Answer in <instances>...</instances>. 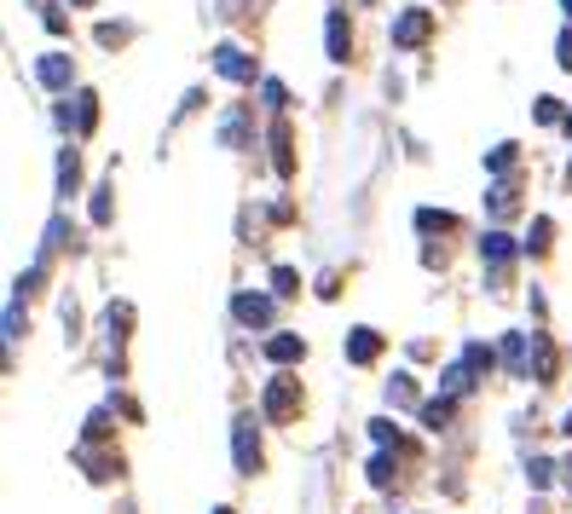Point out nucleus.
<instances>
[{
  "mask_svg": "<svg viewBox=\"0 0 572 514\" xmlns=\"http://www.w3.org/2000/svg\"><path fill=\"white\" fill-rule=\"evenodd\" d=\"M214 70H220L226 81H254V58L243 53V46H214Z\"/></svg>",
  "mask_w": 572,
  "mask_h": 514,
  "instance_id": "1",
  "label": "nucleus"
},
{
  "mask_svg": "<svg viewBox=\"0 0 572 514\" xmlns=\"http://www.w3.org/2000/svg\"><path fill=\"white\" fill-rule=\"evenodd\" d=\"M428 29H434L428 12H405V18L394 23V46H422V41H428Z\"/></svg>",
  "mask_w": 572,
  "mask_h": 514,
  "instance_id": "2",
  "label": "nucleus"
},
{
  "mask_svg": "<svg viewBox=\"0 0 572 514\" xmlns=\"http://www.w3.org/2000/svg\"><path fill=\"white\" fill-rule=\"evenodd\" d=\"M254 462H261V445H254V416H237V468L254 474Z\"/></svg>",
  "mask_w": 572,
  "mask_h": 514,
  "instance_id": "3",
  "label": "nucleus"
},
{
  "mask_svg": "<svg viewBox=\"0 0 572 514\" xmlns=\"http://www.w3.org/2000/svg\"><path fill=\"white\" fill-rule=\"evenodd\" d=\"M289 410H295V382H289V376H278V382L266 387V416L278 422V416H289Z\"/></svg>",
  "mask_w": 572,
  "mask_h": 514,
  "instance_id": "4",
  "label": "nucleus"
},
{
  "mask_svg": "<svg viewBox=\"0 0 572 514\" xmlns=\"http://www.w3.org/2000/svg\"><path fill=\"white\" fill-rule=\"evenodd\" d=\"M376 352H382V336H376V329H352L347 336V359L352 364H370Z\"/></svg>",
  "mask_w": 572,
  "mask_h": 514,
  "instance_id": "5",
  "label": "nucleus"
},
{
  "mask_svg": "<svg viewBox=\"0 0 572 514\" xmlns=\"http://www.w3.org/2000/svg\"><path fill=\"white\" fill-rule=\"evenodd\" d=\"M231 312H237L243 324H254V329H261L266 318H272V301H266V295H237V301H231Z\"/></svg>",
  "mask_w": 572,
  "mask_h": 514,
  "instance_id": "6",
  "label": "nucleus"
},
{
  "mask_svg": "<svg viewBox=\"0 0 572 514\" xmlns=\"http://www.w3.org/2000/svg\"><path fill=\"white\" fill-rule=\"evenodd\" d=\"M480 254H485L492 266L515 261V243H509V231H485V237H480Z\"/></svg>",
  "mask_w": 572,
  "mask_h": 514,
  "instance_id": "7",
  "label": "nucleus"
},
{
  "mask_svg": "<svg viewBox=\"0 0 572 514\" xmlns=\"http://www.w3.org/2000/svg\"><path fill=\"white\" fill-rule=\"evenodd\" d=\"M35 76H41L46 87H70V58H64V53H46V58H41V70H35Z\"/></svg>",
  "mask_w": 572,
  "mask_h": 514,
  "instance_id": "8",
  "label": "nucleus"
},
{
  "mask_svg": "<svg viewBox=\"0 0 572 514\" xmlns=\"http://www.w3.org/2000/svg\"><path fill=\"white\" fill-rule=\"evenodd\" d=\"M266 359H272V364H295L301 359V336H272V341H266Z\"/></svg>",
  "mask_w": 572,
  "mask_h": 514,
  "instance_id": "9",
  "label": "nucleus"
},
{
  "mask_svg": "<svg viewBox=\"0 0 572 514\" xmlns=\"http://www.w3.org/2000/svg\"><path fill=\"white\" fill-rule=\"evenodd\" d=\"M347 12H330V58H347Z\"/></svg>",
  "mask_w": 572,
  "mask_h": 514,
  "instance_id": "10",
  "label": "nucleus"
},
{
  "mask_svg": "<svg viewBox=\"0 0 572 514\" xmlns=\"http://www.w3.org/2000/svg\"><path fill=\"white\" fill-rule=\"evenodd\" d=\"M417 226H422V231H452V226H457V214H445V208H422Z\"/></svg>",
  "mask_w": 572,
  "mask_h": 514,
  "instance_id": "11",
  "label": "nucleus"
},
{
  "mask_svg": "<svg viewBox=\"0 0 572 514\" xmlns=\"http://www.w3.org/2000/svg\"><path fill=\"white\" fill-rule=\"evenodd\" d=\"M93 121H99V104H93V93H81L76 99V133H93Z\"/></svg>",
  "mask_w": 572,
  "mask_h": 514,
  "instance_id": "12",
  "label": "nucleus"
},
{
  "mask_svg": "<svg viewBox=\"0 0 572 514\" xmlns=\"http://www.w3.org/2000/svg\"><path fill=\"white\" fill-rule=\"evenodd\" d=\"M422 422H428L434 434H440V427L452 422V399H434V405H422Z\"/></svg>",
  "mask_w": 572,
  "mask_h": 514,
  "instance_id": "13",
  "label": "nucleus"
},
{
  "mask_svg": "<svg viewBox=\"0 0 572 514\" xmlns=\"http://www.w3.org/2000/svg\"><path fill=\"white\" fill-rule=\"evenodd\" d=\"M550 231H555L550 220H538V226H532V237H526V249H532V254H543V249H550Z\"/></svg>",
  "mask_w": 572,
  "mask_h": 514,
  "instance_id": "14",
  "label": "nucleus"
},
{
  "mask_svg": "<svg viewBox=\"0 0 572 514\" xmlns=\"http://www.w3.org/2000/svg\"><path fill=\"white\" fill-rule=\"evenodd\" d=\"M468 370H492V347H480V341H468Z\"/></svg>",
  "mask_w": 572,
  "mask_h": 514,
  "instance_id": "15",
  "label": "nucleus"
},
{
  "mask_svg": "<svg viewBox=\"0 0 572 514\" xmlns=\"http://www.w3.org/2000/svg\"><path fill=\"white\" fill-rule=\"evenodd\" d=\"M272 289H278V295H295V272H289V266H278V272H272Z\"/></svg>",
  "mask_w": 572,
  "mask_h": 514,
  "instance_id": "16",
  "label": "nucleus"
},
{
  "mask_svg": "<svg viewBox=\"0 0 572 514\" xmlns=\"http://www.w3.org/2000/svg\"><path fill=\"white\" fill-rule=\"evenodd\" d=\"M387 399H394V405H410V399H417V387H410V382H405V376H399V382H394V387H387Z\"/></svg>",
  "mask_w": 572,
  "mask_h": 514,
  "instance_id": "17",
  "label": "nucleus"
},
{
  "mask_svg": "<svg viewBox=\"0 0 572 514\" xmlns=\"http://www.w3.org/2000/svg\"><path fill=\"white\" fill-rule=\"evenodd\" d=\"M93 220H99V226L111 220V191H93Z\"/></svg>",
  "mask_w": 572,
  "mask_h": 514,
  "instance_id": "18",
  "label": "nucleus"
},
{
  "mask_svg": "<svg viewBox=\"0 0 572 514\" xmlns=\"http://www.w3.org/2000/svg\"><path fill=\"white\" fill-rule=\"evenodd\" d=\"M509 162H515V145H497V151H492V168H497V174H503Z\"/></svg>",
  "mask_w": 572,
  "mask_h": 514,
  "instance_id": "19",
  "label": "nucleus"
},
{
  "mask_svg": "<svg viewBox=\"0 0 572 514\" xmlns=\"http://www.w3.org/2000/svg\"><path fill=\"white\" fill-rule=\"evenodd\" d=\"M387 474H394V462H387V457H376V462H370V480H376V485H387Z\"/></svg>",
  "mask_w": 572,
  "mask_h": 514,
  "instance_id": "20",
  "label": "nucleus"
},
{
  "mask_svg": "<svg viewBox=\"0 0 572 514\" xmlns=\"http://www.w3.org/2000/svg\"><path fill=\"white\" fill-rule=\"evenodd\" d=\"M538 121H561V104H555V99H538Z\"/></svg>",
  "mask_w": 572,
  "mask_h": 514,
  "instance_id": "21",
  "label": "nucleus"
},
{
  "mask_svg": "<svg viewBox=\"0 0 572 514\" xmlns=\"http://www.w3.org/2000/svg\"><path fill=\"white\" fill-rule=\"evenodd\" d=\"M561 64H567V70H572V29H567V35H561Z\"/></svg>",
  "mask_w": 572,
  "mask_h": 514,
  "instance_id": "22",
  "label": "nucleus"
},
{
  "mask_svg": "<svg viewBox=\"0 0 572 514\" xmlns=\"http://www.w3.org/2000/svg\"><path fill=\"white\" fill-rule=\"evenodd\" d=\"M561 6H567V18H572V0H561Z\"/></svg>",
  "mask_w": 572,
  "mask_h": 514,
  "instance_id": "23",
  "label": "nucleus"
},
{
  "mask_svg": "<svg viewBox=\"0 0 572 514\" xmlns=\"http://www.w3.org/2000/svg\"><path fill=\"white\" fill-rule=\"evenodd\" d=\"M567 434H572V410H567Z\"/></svg>",
  "mask_w": 572,
  "mask_h": 514,
  "instance_id": "24",
  "label": "nucleus"
},
{
  "mask_svg": "<svg viewBox=\"0 0 572 514\" xmlns=\"http://www.w3.org/2000/svg\"><path fill=\"white\" fill-rule=\"evenodd\" d=\"M567 133H572V116H567Z\"/></svg>",
  "mask_w": 572,
  "mask_h": 514,
  "instance_id": "25",
  "label": "nucleus"
},
{
  "mask_svg": "<svg viewBox=\"0 0 572 514\" xmlns=\"http://www.w3.org/2000/svg\"><path fill=\"white\" fill-rule=\"evenodd\" d=\"M81 6H87V0H81Z\"/></svg>",
  "mask_w": 572,
  "mask_h": 514,
  "instance_id": "26",
  "label": "nucleus"
},
{
  "mask_svg": "<svg viewBox=\"0 0 572 514\" xmlns=\"http://www.w3.org/2000/svg\"><path fill=\"white\" fill-rule=\"evenodd\" d=\"M220 514H226V509H220Z\"/></svg>",
  "mask_w": 572,
  "mask_h": 514,
  "instance_id": "27",
  "label": "nucleus"
}]
</instances>
